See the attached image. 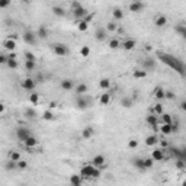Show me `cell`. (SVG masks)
Here are the masks:
<instances>
[{"label": "cell", "instance_id": "cell-1", "mask_svg": "<svg viewBox=\"0 0 186 186\" xmlns=\"http://www.w3.org/2000/svg\"><path fill=\"white\" fill-rule=\"evenodd\" d=\"M81 178H92V179H97L100 176V169H97L92 163H87V164H83L80 167V173H79Z\"/></svg>", "mask_w": 186, "mask_h": 186}, {"label": "cell", "instance_id": "cell-2", "mask_svg": "<svg viewBox=\"0 0 186 186\" xmlns=\"http://www.w3.org/2000/svg\"><path fill=\"white\" fill-rule=\"evenodd\" d=\"M71 13L77 21H83V19L86 17V15H87L89 12H87V9H86L85 6H81V3H79V2H73L71 3Z\"/></svg>", "mask_w": 186, "mask_h": 186}, {"label": "cell", "instance_id": "cell-3", "mask_svg": "<svg viewBox=\"0 0 186 186\" xmlns=\"http://www.w3.org/2000/svg\"><path fill=\"white\" fill-rule=\"evenodd\" d=\"M21 87L23 90H28V92H34L35 87H37V83H35V80L32 79V77H26V79L22 80Z\"/></svg>", "mask_w": 186, "mask_h": 186}, {"label": "cell", "instance_id": "cell-4", "mask_svg": "<svg viewBox=\"0 0 186 186\" xmlns=\"http://www.w3.org/2000/svg\"><path fill=\"white\" fill-rule=\"evenodd\" d=\"M52 51H54L55 55H58V57H66L68 54V48L67 45H64V44H54L52 45Z\"/></svg>", "mask_w": 186, "mask_h": 186}, {"label": "cell", "instance_id": "cell-5", "mask_svg": "<svg viewBox=\"0 0 186 186\" xmlns=\"http://www.w3.org/2000/svg\"><path fill=\"white\" fill-rule=\"evenodd\" d=\"M23 41H25L28 45H35L37 41H38V38H37L35 32H32V31H25V32H23Z\"/></svg>", "mask_w": 186, "mask_h": 186}, {"label": "cell", "instance_id": "cell-6", "mask_svg": "<svg viewBox=\"0 0 186 186\" xmlns=\"http://www.w3.org/2000/svg\"><path fill=\"white\" fill-rule=\"evenodd\" d=\"M145 7V4L143 3V2H131V3L128 4V10L130 12H132V13H138V12H141L143 9Z\"/></svg>", "mask_w": 186, "mask_h": 186}, {"label": "cell", "instance_id": "cell-7", "mask_svg": "<svg viewBox=\"0 0 186 186\" xmlns=\"http://www.w3.org/2000/svg\"><path fill=\"white\" fill-rule=\"evenodd\" d=\"M164 153L166 150H161V148H156V150H153L151 151V160L153 161H163L164 160Z\"/></svg>", "mask_w": 186, "mask_h": 186}, {"label": "cell", "instance_id": "cell-8", "mask_svg": "<svg viewBox=\"0 0 186 186\" xmlns=\"http://www.w3.org/2000/svg\"><path fill=\"white\" fill-rule=\"evenodd\" d=\"M92 164L95 166V167H97V169H100V167L106 166V159H105V156H102V154H97V156H95V157L92 159Z\"/></svg>", "mask_w": 186, "mask_h": 186}, {"label": "cell", "instance_id": "cell-9", "mask_svg": "<svg viewBox=\"0 0 186 186\" xmlns=\"http://www.w3.org/2000/svg\"><path fill=\"white\" fill-rule=\"evenodd\" d=\"M32 135L29 132V130L28 128H17V131H16V137H17V140H21L22 143L25 141V140H28L29 137Z\"/></svg>", "mask_w": 186, "mask_h": 186}, {"label": "cell", "instance_id": "cell-10", "mask_svg": "<svg viewBox=\"0 0 186 186\" xmlns=\"http://www.w3.org/2000/svg\"><path fill=\"white\" fill-rule=\"evenodd\" d=\"M76 106L79 108V109H86V108H89V99L87 97H85V95L83 96H77L76 99Z\"/></svg>", "mask_w": 186, "mask_h": 186}, {"label": "cell", "instance_id": "cell-11", "mask_svg": "<svg viewBox=\"0 0 186 186\" xmlns=\"http://www.w3.org/2000/svg\"><path fill=\"white\" fill-rule=\"evenodd\" d=\"M23 144H25L26 150H34V148L38 145V138H37V137H34V135H31L28 140H25V141H23Z\"/></svg>", "mask_w": 186, "mask_h": 186}, {"label": "cell", "instance_id": "cell-12", "mask_svg": "<svg viewBox=\"0 0 186 186\" xmlns=\"http://www.w3.org/2000/svg\"><path fill=\"white\" fill-rule=\"evenodd\" d=\"M60 86H61V89L66 90V92H70V90H73L74 87H76V85H74V81L70 80V79H64V80H61Z\"/></svg>", "mask_w": 186, "mask_h": 186}, {"label": "cell", "instance_id": "cell-13", "mask_svg": "<svg viewBox=\"0 0 186 186\" xmlns=\"http://www.w3.org/2000/svg\"><path fill=\"white\" fill-rule=\"evenodd\" d=\"M135 45H137V41L135 39H132V38L125 39V41L121 44V46H122L125 51H132L134 48H135Z\"/></svg>", "mask_w": 186, "mask_h": 186}, {"label": "cell", "instance_id": "cell-14", "mask_svg": "<svg viewBox=\"0 0 186 186\" xmlns=\"http://www.w3.org/2000/svg\"><path fill=\"white\" fill-rule=\"evenodd\" d=\"M3 48L4 50H7V51H10V52H13V51L16 50V41L12 39V38L4 39L3 41Z\"/></svg>", "mask_w": 186, "mask_h": 186}, {"label": "cell", "instance_id": "cell-15", "mask_svg": "<svg viewBox=\"0 0 186 186\" xmlns=\"http://www.w3.org/2000/svg\"><path fill=\"white\" fill-rule=\"evenodd\" d=\"M154 25L157 26V28H163V26L167 25V17L164 16V15H157L156 17H154Z\"/></svg>", "mask_w": 186, "mask_h": 186}, {"label": "cell", "instance_id": "cell-16", "mask_svg": "<svg viewBox=\"0 0 186 186\" xmlns=\"http://www.w3.org/2000/svg\"><path fill=\"white\" fill-rule=\"evenodd\" d=\"M110 100H112V96H110V93H108V92L102 93L100 96H99V105H102V106L109 105Z\"/></svg>", "mask_w": 186, "mask_h": 186}, {"label": "cell", "instance_id": "cell-17", "mask_svg": "<svg viewBox=\"0 0 186 186\" xmlns=\"http://www.w3.org/2000/svg\"><path fill=\"white\" fill-rule=\"evenodd\" d=\"M106 37H108V32L105 31V28H97L96 32H95V38L99 41V42H102V41H105Z\"/></svg>", "mask_w": 186, "mask_h": 186}, {"label": "cell", "instance_id": "cell-18", "mask_svg": "<svg viewBox=\"0 0 186 186\" xmlns=\"http://www.w3.org/2000/svg\"><path fill=\"white\" fill-rule=\"evenodd\" d=\"M83 185V178L80 174H71L70 176V186H81Z\"/></svg>", "mask_w": 186, "mask_h": 186}, {"label": "cell", "instance_id": "cell-19", "mask_svg": "<svg viewBox=\"0 0 186 186\" xmlns=\"http://www.w3.org/2000/svg\"><path fill=\"white\" fill-rule=\"evenodd\" d=\"M154 68H156V61L153 58H145L143 61V70L147 71V70H154Z\"/></svg>", "mask_w": 186, "mask_h": 186}, {"label": "cell", "instance_id": "cell-20", "mask_svg": "<svg viewBox=\"0 0 186 186\" xmlns=\"http://www.w3.org/2000/svg\"><path fill=\"white\" fill-rule=\"evenodd\" d=\"M159 131L163 135H170L172 134V124H160L159 125Z\"/></svg>", "mask_w": 186, "mask_h": 186}, {"label": "cell", "instance_id": "cell-21", "mask_svg": "<svg viewBox=\"0 0 186 186\" xmlns=\"http://www.w3.org/2000/svg\"><path fill=\"white\" fill-rule=\"evenodd\" d=\"M87 89H89V87H87L86 83H79V85L74 87V92L77 93V96H83L85 93H87Z\"/></svg>", "mask_w": 186, "mask_h": 186}, {"label": "cell", "instance_id": "cell-22", "mask_svg": "<svg viewBox=\"0 0 186 186\" xmlns=\"http://www.w3.org/2000/svg\"><path fill=\"white\" fill-rule=\"evenodd\" d=\"M151 114L153 115H156V116H161V115L164 114V109H163V103H156V105L153 106V109H151Z\"/></svg>", "mask_w": 186, "mask_h": 186}, {"label": "cell", "instance_id": "cell-23", "mask_svg": "<svg viewBox=\"0 0 186 186\" xmlns=\"http://www.w3.org/2000/svg\"><path fill=\"white\" fill-rule=\"evenodd\" d=\"M37 38H39V39H45L46 37H48V28L46 26H39L38 28V31H37Z\"/></svg>", "mask_w": 186, "mask_h": 186}, {"label": "cell", "instance_id": "cell-24", "mask_svg": "<svg viewBox=\"0 0 186 186\" xmlns=\"http://www.w3.org/2000/svg\"><path fill=\"white\" fill-rule=\"evenodd\" d=\"M93 134H95V131H93V128H90V127H86L81 130V138L83 140H90L93 137Z\"/></svg>", "mask_w": 186, "mask_h": 186}, {"label": "cell", "instance_id": "cell-25", "mask_svg": "<svg viewBox=\"0 0 186 186\" xmlns=\"http://www.w3.org/2000/svg\"><path fill=\"white\" fill-rule=\"evenodd\" d=\"M172 154H173V156H176V159H178V160H185V157H186V153L183 151V150H180V148H178V147L172 148Z\"/></svg>", "mask_w": 186, "mask_h": 186}, {"label": "cell", "instance_id": "cell-26", "mask_svg": "<svg viewBox=\"0 0 186 186\" xmlns=\"http://www.w3.org/2000/svg\"><path fill=\"white\" fill-rule=\"evenodd\" d=\"M145 122H147L150 127L157 125V124H159V116H156V115H153V114L147 115V116H145Z\"/></svg>", "mask_w": 186, "mask_h": 186}, {"label": "cell", "instance_id": "cell-27", "mask_svg": "<svg viewBox=\"0 0 186 186\" xmlns=\"http://www.w3.org/2000/svg\"><path fill=\"white\" fill-rule=\"evenodd\" d=\"M105 31L106 32H110V34H114V32H116L118 31V23L116 22H108L106 23V28H105Z\"/></svg>", "mask_w": 186, "mask_h": 186}, {"label": "cell", "instance_id": "cell-28", "mask_svg": "<svg viewBox=\"0 0 186 186\" xmlns=\"http://www.w3.org/2000/svg\"><path fill=\"white\" fill-rule=\"evenodd\" d=\"M112 16H114L115 21H122V19H124V12H122V9H119V7L114 9V10H112Z\"/></svg>", "mask_w": 186, "mask_h": 186}, {"label": "cell", "instance_id": "cell-29", "mask_svg": "<svg viewBox=\"0 0 186 186\" xmlns=\"http://www.w3.org/2000/svg\"><path fill=\"white\" fill-rule=\"evenodd\" d=\"M9 160H12L15 161V163H17L19 160H22V156H21V153L19 151H9Z\"/></svg>", "mask_w": 186, "mask_h": 186}, {"label": "cell", "instance_id": "cell-30", "mask_svg": "<svg viewBox=\"0 0 186 186\" xmlns=\"http://www.w3.org/2000/svg\"><path fill=\"white\" fill-rule=\"evenodd\" d=\"M132 77H134V79H145V77H147V71H145V70H143V68H141V70H134V71H132Z\"/></svg>", "mask_w": 186, "mask_h": 186}, {"label": "cell", "instance_id": "cell-31", "mask_svg": "<svg viewBox=\"0 0 186 186\" xmlns=\"http://www.w3.org/2000/svg\"><path fill=\"white\" fill-rule=\"evenodd\" d=\"M164 92H166V90L163 89V87H160V86H159V87H156V89H154V97H156V99H159V100H163V99H164Z\"/></svg>", "mask_w": 186, "mask_h": 186}, {"label": "cell", "instance_id": "cell-32", "mask_svg": "<svg viewBox=\"0 0 186 186\" xmlns=\"http://www.w3.org/2000/svg\"><path fill=\"white\" fill-rule=\"evenodd\" d=\"M52 13L55 16H66V9L61 7V6H52Z\"/></svg>", "mask_w": 186, "mask_h": 186}, {"label": "cell", "instance_id": "cell-33", "mask_svg": "<svg viewBox=\"0 0 186 186\" xmlns=\"http://www.w3.org/2000/svg\"><path fill=\"white\" fill-rule=\"evenodd\" d=\"M159 143V137L157 135H148L145 138V144H147L148 147H153V145H156Z\"/></svg>", "mask_w": 186, "mask_h": 186}, {"label": "cell", "instance_id": "cell-34", "mask_svg": "<svg viewBox=\"0 0 186 186\" xmlns=\"http://www.w3.org/2000/svg\"><path fill=\"white\" fill-rule=\"evenodd\" d=\"M132 105H134V102H132L131 97L125 96L121 99V106H122V108H132Z\"/></svg>", "mask_w": 186, "mask_h": 186}, {"label": "cell", "instance_id": "cell-35", "mask_svg": "<svg viewBox=\"0 0 186 186\" xmlns=\"http://www.w3.org/2000/svg\"><path fill=\"white\" fill-rule=\"evenodd\" d=\"M110 85H112V83H110V80L109 79H102L100 81H99V87H100L102 90H109V87H110Z\"/></svg>", "mask_w": 186, "mask_h": 186}, {"label": "cell", "instance_id": "cell-36", "mask_svg": "<svg viewBox=\"0 0 186 186\" xmlns=\"http://www.w3.org/2000/svg\"><path fill=\"white\" fill-rule=\"evenodd\" d=\"M174 31H176V32H178L182 38H185V37H186V26L183 25V23H179V25L174 26Z\"/></svg>", "mask_w": 186, "mask_h": 186}, {"label": "cell", "instance_id": "cell-37", "mask_svg": "<svg viewBox=\"0 0 186 186\" xmlns=\"http://www.w3.org/2000/svg\"><path fill=\"white\" fill-rule=\"evenodd\" d=\"M39 100H41V99H39L38 93H31V95H29V102L34 106H38L39 105Z\"/></svg>", "mask_w": 186, "mask_h": 186}, {"label": "cell", "instance_id": "cell-38", "mask_svg": "<svg viewBox=\"0 0 186 186\" xmlns=\"http://www.w3.org/2000/svg\"><path fill=\"white\" fill-rule=\"evenodd\" d=\"M108 45H109V48L110 50H118L119 46H121V42H119V39H116V38H112L108 42Z\"/></svg>", "mask_w": 186, "mask_h": 186}, {"label": "cell", "instance_id": "cell-39", "mask_svg": "<svg viewBox=\"0 0 186 186\" xmlns=\"http://www.w3.org/2000/svg\"><path fill=\"white\" fill-rule=\"evenodd\" d=\"M173 122V116H172V115L170 114H163L161 115V124H172Z\"/></svg>", "mask_w": 186, "mask_h": 186}, {"label": "cell", "instance_id": "cell-40", "mask_svg": "<svg viewBox=\"0 0 186 186\" xmlns=\"http://www.w3.org/2000/svg\"><path fill=\"white\" fill-rule=\"evenodd\" d=\"M80 55L83 57V58H87L90 55V46H87V45H83L80 48Z\"/></svg>", "mask_w": 186, "mask_h": 186}, {"label": "cell", "instance_id": "cell-41", "mask_svg": "<svg viewBox=\"0 0 186 186\" xmlns=\"http://www.w3.org/2000/svg\"><path fill=\"white\" fill-rule=\"evenodd\" d=\"M89 28V23H86L85 21H79L77 22V29L80 31V32H86Z\"/></svg>", "mask_w": 186, "mask_h": 186}, {"label": "cell", "instance_id": "cell-42", "mask_svg": "<svg viewBox=\"0 0 186 186\" xmlns=\"http://www.w3.org/2000/svg\"><path fill=\"white\" fill-rule=\"evenodd\" d=\"M7 67L10 68V70H16L17 67H19V63H17V60H9L7 58Z\"/></svg>", "mask_w": 186, "mask_h": 186}, {"label": "cell", "instance_id": "cell-43", "mask_svg": "<svg viewBox=\"0 0 186 186\" xmlns=\"http://www.w3.org/2000/svg\"><path fill=\"white\" fill-rule=\"evenodd\" d=\"M54 116H55V115L52 114L50 109L45 110V112L42 114V119H44V121H52V119H54Z\"/></svg>", "mask_w": 186, "mask_h": 186}, {"label": "cell", "instance_id": "cell-44", "mask_svg": "<svg viewBox=\"0 0 186 186\" xmlns=\"http://www.w3.org/2000/svg\"><path fill=\"white\" fill-rule=\"evenodd\" d=\"M134 166L140 170H145V167H144V159H135L134 160Z\"/></svg>", "mask_w": 186, "mask_h": 186}, {"label": "cell", "instance_id": "cell-45", "mask_svg": "<svg viewBox=\"0 0 186 186\" xmlns=\"http://www.w3.org/2000/svg\"><path fill=\"white\" fill-rule=\"evenodd\" d=\"M25 68L28 71H34L35 68H37V63H34V61H25Z\"/></svg>", "mask_w": 186, "mask_h": 186}, {"label": "cell", "instance_id": "cell-46", "mask_svg": "<svg viewBox=\"0 0 186 186\" xmlns=\"http://www.w3.org/2000/svg\"><path fill=\"white\" fill-rule=\"evenodd\" d=\"M25 58H26V61H34V63H37V57H35V54L31 52V51H26L25 52Z\"/></svg>", "mask_w": 186, "mask_h": 186}, {"label": "cell", "instance_id": "cell-47", "mask_svg": "<svg viewBox=\"0 0 186 186\" xmlns=\"http://www.w3.org/2000/svg\"><path fill=\"white\" fill-rule=\"evenodd\" d=\"M153 166H154V161L151 160V157H147V159H144V167H145V170H147V169H151Z\"/></svg>", "mask_w": 186, "mask_h": 186}, {"label": "cell", "instance_id": "cell-48", "mask_svg": "<svg viewBox=\"0 0 186 186\" xmlns=\"http://www.w3.org/2000/svg\"><path fill=\"white\" fill-rule=\"evenodd\" d=\"M16 167H17L19 170H25L26 167H28V161L22 159V160H19V161L16 163Z\"/></svg>", "mask_w": 186, "mask_h": 186}, {"label": "cell", "instance_id": "cell-49", "mask_svg": "<svg viewBox=\"0 0 186 186\" xmlns=\"http://www.w3.org/2000/svg\"><path fill=\"white\" fill-rule=\"evenodd\" d=\"M25 114L28 118H35V116H37V112H35V109H32V108H28V109L25 110Z\"/></svg>", "mask_w": 186, "mask_h": 186}, {"label": "cell", "instance_id": "cell-50", "mask_svg": "<svg viewBox=\"0 0 186 186\" xmlns=\"http://www.w3.org/2000/svg\"><path fill=\"white\" fill-rule=\"evenodd\" d=\"M4 167H6V170H15V169H17L16 163H15V161H12V160H9L7 163H6V166H4Z\"/></svg>", "mask_w": 186, "mask_h": 186}, {"label": "cell", "instance_id": "cell-51", "mask_svg": "<svg viewBox=\"0 0 186 186\" xmlns=\"http://www.w3.org/2000/svg\"><path fill=\"white\" fill-rule=\"evenodd\" d=\"M138 147V141H137V140H130V141H128V148H131V150H134V148H137Z\"/></svg>", "mask_w": 186, "mask_h": 186}, {"label": "cell", "instance_id": "cell-52", "mask_svg": "<svg viewBox=\"0 0 186 186\" xmlns=\"http://www.w3.org/2000/svg\"><path fill=\"white\" fill-rule=\"evenodd\" d=\"M159 144L161 145V150H166V148L169 147V141H167V140H164V138L159 140Z\"/></svg>", "mask_w": 186, "mask_h": 186}, {"label": "cell", "instance_id": "cell-53", "mask_svg": "<svg viewBox=\"0 0 186 186\" xmlns=\"http://www.w3.org/2000/svg\"><path fill=\"white\" fill-rule=\"evenodd\" d=\"M164 99L173 100V99H174V93H173V92H170V90H166V92H164Z\"/></svg>", "mask_w": 186, "mask_h": 186}, {"label": "cell", "instance_id": "cell-54", "mask_svg": "<svg viewBox=\"0 0 186 186\" xmlns=\"http://www.w3.org/2000/svg\"><path fill=\"white\" fill-rule=\"evenodd\" d=\"M35 83L38 85V83H44V76L41 74V73H37V76H35Z\"/></svg>", "mask_w": 186, "mask_h": 186}, {"label": "cell", "instance_id": "cell-55", "mask_svg": "<svg viewBox=\"0 0 186 186\" xmlns=\"http://www.w3.org/2000/svg\"><path fill=\"white\" fill-rule=\"evenodd\" d=\"M10 6V0H0V9L9 7Z\"/></svg>", "mask_w": 186, "mask_h": 186}, {"label": "cell", "instance_id": "cell-56", "mask_svg": "<svg viewBox=\"0 0 186 186\" xmlns=\"http://www.w3.org/2000/svg\"><path fill=\"white\" fill-rule=\"evenodd\" d=\"M93 17H95V12H92V13H87V15H86V17H85V19H83V21H85L86 23H90V21H92Z\"/></svg>", "mask_w": 186, "mask_h": 186}, {"label": "cell", "instance_id": "cell-57", "mask_svg": "<svg viewBox=\"0 0 186 186\" xmlns=\"http://www.w3.org/2000/svg\"><path fill=\"white\" fill-rule=\"evenodd\" d=\"M185 160H176V167L178 169H180V170H183L185 169Z\"/></svg>", "mask_w": 186, "mask_h": 186}, {"label": "cell", "instance_id": "cell-58", "mask_svg": "<svg viewBox=\"0 0 186 186\" xmlns=\"http://www.w3.org/2000/svg\"><path fill=\"white\" fill-rule=\"evenodd\" d=\"M7 63V55L0 54V64H6Z\"/></svg>", "mask_w": 186, "mask_h": 186}, {"label": "cell", "instance_id": "cell-59", "mask_svg": "<svg viewBox=\"0 0 186 186\" xmlns=\"http://www.w3.org/2000/svg\"><path fill=\"white\" fill-rule=\"evenodd\" d=\"M7 58H9V60H16V58H17V54L15 52V51H13V52H9V54H7Z\"/></svg>", "mask_w": 186, "mask_h": 186}, {"label": "cell", "instance_id": "cell-60", "mask_svg": "<svg viewBox=\"0 0 186 186\" xmlns=\"http://www.w3.org/2000/svg\"><path fill=\"white\" fill-rule=\"evenodd\" d=\"M144 46H145V51H147V52H150V51H153V46H151V45H148V44H145V45H144Z\"/></svg>", "mask_w": 186, "mask_h": 186}, {"label": "cell", "instance_id": "cell-61", "mask_svg": "<svg viewBox=\"0 0 186 186\" xmlns=\"http://www.w3.org/2000/svg\"><path fill=\"white\" fill-rule=\"evenodd\" d=\"M180 109H182V110H185V109H186V102H185V100L180 102Z\"/></svg>", "mask_w": 186, "mask_h": 186}, {"label": "cell", "instance_id": "cell-62", "mask_svg": "<svg viewBox=\"0 0 186 186\" xmlns=\"http://www.w3.org/2000/svg\"><path fill=\"white\" fill-rule=\"evenodd\" d=\"M3 112H4V105L2 103V102H0V115L3 114Z\"/></svg>", "mask_w": 186, "mask_h": 186}, {"label": "cell", "instance_id": "cell-63", "mask_svg": "<svg viewBox=\"0 0 186 186\" xmlns=\"http://www.w3.org/2000/svg\"><path fill=\"white\" fill-rule=\"evenodd\" d=\"M57 106H58V105H57L55 102H51V103H50V109H52V108H57Z\"/></svg>", "mask_w": 186, "mask_h": 186}]
</instances>
